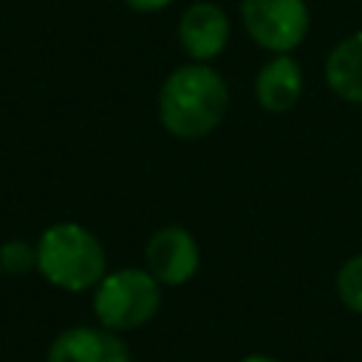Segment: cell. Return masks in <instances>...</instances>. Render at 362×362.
<instances>
[{"label": "cell", "instance_id": "1", "mask_svg": "<svg viewBox=\"0 0 362 362\" xmlns=\"http://www.w3.org/2000/svg\"><path fill=\"white\" fill-rule=\"evenodd\" d=\"M229 88L209 62H187L158 88V122L175 139H204L226 116Z\"/></svg>", "mask_w": 362, "mask_h": 362}, {"label": "cell", "instance_id": "2", "mask_svg": "<svg viewBox=\"0 0 362 362\" xmlns=\"http://www.w3.org/2000/svg\"><path fill=\"white\" fill-rule=\"evenodd\" d=\"M37 272L59 291H93L107 274V255L102 240L74 221H59L37 238Z\"/></svg>", "mask_w": 362, "mask_h": 362}, {"label": "cell", "instance_id": "3", "mask_svg": "<svg viewBox=\"0 0 362 362\" xmlns=\"http://www.w3.org/2000/svg\"><path fill=\"white\" fill-rule=\"evenodd\" d=\"M161 308V283L139 266L107 272L93 288V317L99 325L127 334L147 325Z\"/></svg>", "mask_w": 362, "mask_h": 362}, {"label": "cell", "instance_id": "4", "mask_svg": "<svg viewBox=\"0 0 362 362\" xmlns=\"http://www.w3.org/2000/svg\"><path fill=\"white\" fill-rule=\"evenodd\" d=\"M240 23L255 45L269 54H291L308 34L305 0H240Z\"/></svg>", "mask_w": 362, "mask_h": 362}, {"label": "cell", "instance_id": "5", "mask_svg": "<svg viewBox=\"0 0 362 362\" xmlns=\"http://www.w3.org/2000/svg\"><path fill=\"white\" fill-rule=\"evenodd\" d=\"M201 266V249L192 232L184 226H161L144 246V269L170 288H178L195 277Z\"/></svg>", "mask_w": 362, "mask_h": 362}, {"label": "cell", "instance_id": "6", "mask_svg": "<svg viewBox=\"0 0 362 362\" xmlns=\"http://www.w3.org/2000/svg\"><path fill=\"white\" fill-rule=\"evenodd\" d=\"M229 17L209 0L189 3L178 17V42L192 62H212L229 42Z\"/></svg>", "mask_w": 362, "mask_h": 362}, {"label": "cell", "instance_id": "7", "mask_svg": "<svg viewBox=\"0 0 362 362\" xmlns=\"http://www.w3.org/2000/svg\"><path fill=\"white\" fill-rule=\"evenodd\" d=\"M45 362H130V348L105 325H71L54 337Z\"/></svg>", "mask_w": 362, "mask_h": 362}, {"label": "cell", "instance_id": "8", "mask_svg": "<svg viewBox=\"0 0 362 362\" xmlns=\"http://www.w3.org/2000/svg\"><path fill=\"white\" fill-rule=\"evenodd\" d=\"M303 96V68L291 54H274L255 76V99L269 113L291 110Z\"/></svg>", "mask_w": 362, "mask_h": 362}, {"label": "cell", "instance_id": "9", "mask_svg": "<svg viewBox=\"0 0 362 362\" xmlns=\"http://www.w3.org/2000/svg\"><path fill=\"white\" fill-rule=\"evenodd\" d=\"M325 82L339 99L362 105V31L348 34L331 48L325 59Z\"/></svg>", "mask_w": 362, "mask_h": 362}, {"label": "cell", "instance_id": "10", "mask_svg": "<svg viewBox=\"0 0 362 362\" xmlns=\"http://www.w3.org/2000/svg\"><path fill=\"white\" fill-rule=\"evenodd\" d=\"M337 297L348 311L362 314V252L351 255L339 266V272H337Z\"/></svg>", "mask_w": 362, "mask_h": 362}, {"label": "cell", "instance_id": "11", "mask_svg": "<svg viewBox=\"0 0 362 362\" xmlns=\"http://www.w3.org/2000/svg\"><path fill=\"white\" fill-rule=\"evenodd\" d=\"M37 269V246L23 240V238H11L0 246V272L8 277L25 274Z\"/></svg>", "mask_w": 362, "mask_h": 362}, {"label": "cell", "instance_id": "12", "mask_svg": "<svg viewBox=\"0 0 362 362\" xmlns=\"http://www.w3.org/2000/svg\"><path fill=\"white\" fill-rule=\"evenodd\" d=\"M133 11H139V14H153V11H161V8H167L173 0H124Z\"/></svg>", "mask_w": 362, "mask_h": 362}, {"label": "cell", "instance_id": "13", "mask_svg": "<svg viewBox=\"0 0 362 362\" xmlns=\"http://www.w3.org/2000/svg\"><path fill=\"white\" fill-rule=\"evenodd\" d=\"M240 362H280V359H274V356H269V354H246Z\"/></svg>", "mask_w": 362, "mask_h": 362}]
</instances>
